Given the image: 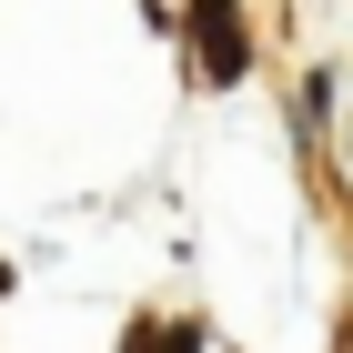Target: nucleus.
<instances>
[{"mask_svg": "<svg viewBox=\"0 0 353 353\" xmlns=\"http://www.w3.org/2000/svg\"><path fill=\"white\" fill-rule=\"evenodd\" d=\"M192 51H202V81H243V61H252L243 10L232 0H192Z\"/></svg>", "mask_w": 353, "mask_h": 353, "instance_id": "obj_1", "label": "nucleus"}, {"mask_svg": "<svg viewBox=\"0 0 353 353\" xmlns=\"http://www.w3.org/2000/svg\"><path fill=\"white\" fill-rule=\"evenodd\" d=\"M0 293H10V263H0Z\"/></svg>", "mask_w": 353, "mask_h": 353, "instance_id": "obj_2", "label": "nucleus"}]
</instances>
